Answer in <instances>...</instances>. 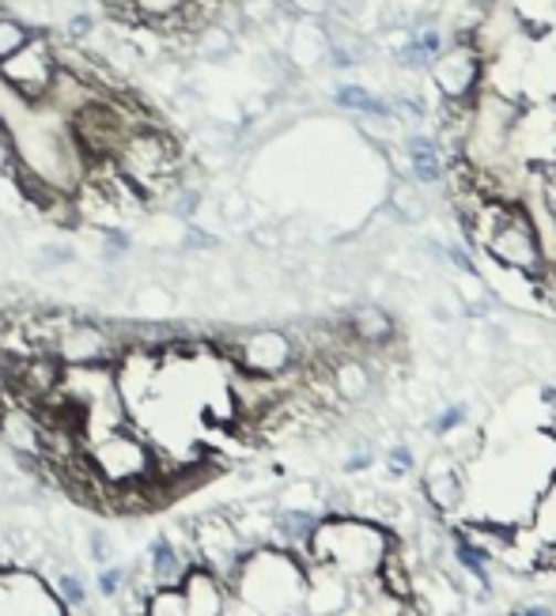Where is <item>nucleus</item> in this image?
I'll return each mask as SVG.
<instances>
[{"instance_id":"obj_1","label":"nucleus","mask_w":556,"mask_h":616,"mask_svg":"<svg viewBox=\"0 0 556 616\" xmlns=\"http://www.w3.org/2000/svg\"><path fill=\"white\" fill-rule=\"evenodd\" d=\"M470 242L489 253L500 269L515 276H537L545 265V247H542V228H537L534 212L523 201H484L473 208V216L465 220Z\"/></svg>"},{"instance_id":"obj_2","label":"nucleus","mask_w":556,"mask_h":616,"mask_svg":"<svg viewBox=\"0 0 556 616\" xmlns=\"http://www.w3.org/2000/svg\"><path fill=\"white\" fill-rule=\"evenodd\" d=\"M114 167L122 170V178H129L137 186V194L145 197V205H156L182 182L186 170V148L178 144L175 133L159 125H140L122 140V148L114 152Z\"/></svg>"},{"instance_id":"obj_3","label":"nucleus","mask_w":556,"mask_h":616,"mask_svg":"<svg viewBox=\"0 0 556 616\" xmlns=\"http://www.w3.org/2000/svg\"><path fill=\"white\" fill-rule=\"evenodd\" d=\"M53 76H57V46H53L50 27H34L31 42L23 50H15L8 61H0L4 92L20 98L23 106H42Z\"/></svg>"},{"instance_id":"obj_4","label":"nucleus","mask_w":556,"mask_h":616,"mask_svg":"<svg viewBox=\"0 0 556 616\" xmlns=\"http://www.w3.org/2000/svg\"><path fill=\"white\" fill-rule=\"evenodd\" d=\"M228 352L235 356V364L242 370H254V375H284L300 364V344H295L292 333L276 330V325H258V330L235 333L228 341Z\"/></svg>"},{"instance_id":"obj_5","label":"nucleus","mask_w":556,"mask_h":616,"mask_svg":"<svg viewBox=\"0 0 556 616\" xmlns=\"http://www.w3.org/2000/svg\"><path fill=\"white\" fill-rule=\"evenodd\" d=\"M428 72H432V84L447 103H473L484 76V53L473 42V34H462L459 42H451L447 50L436 53Z\"/></svg>"},{"instance_id":"obj_6","label":"nucleus","mask_w":556,"mask_h":616,"mask_svg":"<svg viewBox=\"0 0 556 616\" xmlns=\"http://www.w3.org/2000/svg\"><path fill=\"white\" fill-rule=\"evenodd\" d=\"M118 341L106 325L87 322V319H69L65 330L53 341V356L65 367H84V364H106L114 356Z\"/></svg>"},{"instance_id":"obj_7","label":"nucleus","mask_w":556,"mask_h":616,"mask_svg":"<svg viewBox=\"0 0 556 616\" xmlns=\"http://www.w3.org/2000/svg\"><path fill=\"white\" fill-rule=\"evenodd\" d=\"M340 330H345L356 344H364V348H387V344L398 337L394 314L379 303H356L353 311L345 314V325H340Z\"/></svg>"},{"instance_id":"obj_8","label":"nucleus","mask_w":556,"mask_h":616,"mask_svg":"<svg viewBox=\"0 0 556 616\" xmlns=\"http://www.w3.org/2000/svg\"><path fill=\"white\" fill-rule=\"evenodd\" d=\"M329 386H334V394L340 401H367L375 389L371 367H367L364 359L340 352V359H334V367H329Z\"/></svg>"},{"instance_id":"obj_9","label":"nucleus","mask_w":556,"mask_h":616,"mask_svg":"<svg viewBox=\"0 0 556 616\" xmlns=\"http://www.w3.org/2000/svg\"><path fill=\"white\" fill-rule=\"evenodd\" d=\"M190 0H125V15L140 27H151V31H164L167 23H175V15L186 12Z\"/></svg>"},{"instance_id":"obj_10","label":"nucleus","mask_w":556,"mask_h":616,"mask_svg":"<svg viewBox=\"0 0 556 616\" xmlns=\"http://www.w3.org/2000/svg\"><path fill=\"white\" fill-rule=\"evenodd\" d=\"M409 167H412V178H417L420 186L439 182V178L447 175L443 152H439V144L432 137H412L409 140Z\"/></svg>"},{"instance_id":"obj_11","label":"nucleus","mask_w":556,"mask_h":616,"mask_svg":"<svg viewBox=\"0 0 556 616\" xmlns=\"http://www.w3.org/2000/svg\"><path fill=\"white\" fill-rule=\"evenodd\" d=\"M190 46L201 61H228L239 50V34L228 31L223 23H204L190 39Z\"/></svg>"},{"instance_id":"obj_12","label":"nucleus","mask_w":556,"mask_h":616,"mask_svg":"<svg viewBox=\"0 0 556 616\" xmlns=\"http://www.w3.org/2000/svg\"><path fill=\"white\" fill-rule=\"evenodd\" d=\"M424 488H428V495H432V503L443 507V511L459 507V500H462V480H459V473H454L451 461H443V458L432 461V473H428Z\"/></svg>"},{"instance_id":"obj_13","label":"nucleus","mask_w":556,"mask_h":616,"mask_svg":"<svg viewBox=\"0 0 556 616\" xmlns=\"http://www.w3.org/2000/svg\"><path fill=\"white\" fill-rule=\"evenodd\" d=\"M511 20L531 27V31L534 27L545 31L556 23V0H511Z\"/></svg>"},{"instance_id":"obj_14","label":"nucleus","mask_w":556,"mask_h":616,"mask_svg":"<svg viewBox=\"0 0 556 616\" xmlns=\"http://www.w3.org/2000/svg\"><path fill=\"white\" fill-rule=\"evenodd\" d=\"M31 34H34L31 23L12 15L8 8H0V61H8L15 50H23L31 42Z\"/></svg>"},{"instance_id":"obj_15","label":"nucleus","mask_w":556,"mask_h":616,"mask_svg":"<svg viewBox=\"0 0 556 616\" xmlns=\"http://www.w3.org/2000/svg\"><path fill=\"white\" fill-rule=\"evenodd\" d=\"M394 208H398L401 220H424V197H420V189L412 182H401L398 189H394Z\"/></svg>"},{"instance_id":"obj_16","label":"nucleus","mask_w":556,"mask_h":616,"mask_svg":"<svg viewBox=\"0 0 556 616\" xmlns=\"http://www.w3.org/2000/svg\"><path fill=\"white\" fill-rule=\"evenodd\" d=\"M382 591H387L390 597H398V602H406V597L412 594V583H409V571L398 564V560H382Z\"/></svg>"},{"instance_id":"obj_17","label":"nucleus","mask_w":556,"mask_h":616,"mask_svg":"<svg viewBox=\"0 0 556 616\" xmlns=\"http://www.w3.org/2000/svg\"><path fill=\"white\" fill-rule=\"evenodd\" d=\"M95 15L92 12H73L65 23H61V42H73V46H84L87 39L95 34Z\"/></svg>"},{"instance_id":"obj_18","label":"nucleus","mask_w":556,"mask_h":616,"mask_svg":"<svg viewBox=\"0 0 556 616\" xmlns=\"http://www.w3.org/2000/svg\"><path fill=\"white\" fill-rule=\"evenodd\" d=\"M20 167V148H15V129L12 122H4L0 114V178H12V170Z\"/></svg>"},{"instance_id":"obj_19","label":"nucleus","mask_w":556,"mask_h":616,"mask_svg":"<svg viewBox=\"0 0 556 616\" xmlns=\"http://www.w3.org/2000/svg\"><path fill=\"white\" fill-rule=\"evenodd\" d=\"M534 292L542 295L545 306H553L556 311V261H545L542 273L534 276Z\"/></svg>"},{"instance_id":"obj_20","label":"nucleus","mask_w":556,"mask_h":616,"mask_svg":"<svg viewBox=\"0 0 556 616\" xmlns=\"http://www.w3.org/2000/svg\"><path fill=\"white\" fill-rule=\"evenodd\" d=\"M137 311L140 314H167L170 295L164 292V288H145V292L137 295Z\"/></svg>"},{"instance_id":"obj_21","label":"nucleus","mask_w":556,"mask_h":616,"mask_svg":"<svg viewBox=\"0 0 556 616\" xmlns=\"http://www.w3.org/2000/svg\"><path fill=\"white\" fill-rule=\"evenodd\" d=\"M39 261H42V269L73 265V261H76V250L65 247V242H53V247H42V250H39Z\"/></svg>"},{"instance_id":"obj_22","label":"nucleus","mask_w":556,"mask_h":616,"mask_svg":"<svg viewBox=\"0 0 556 616\" xmlns=\"http://www.w3.org/2000/svg\"><path fill=\"white\" fill-rule=\"evenodd\" d=\"M459 560L465 564V571H473V575H478L481 583H484V552H481V549H473L470 541L462 537V533H459Z\"/></svg>"},{"instance_id":"obj_23","label":"nucleus","mask_w":556,"mask_h":616,"mask_svg":"<svg viewBox=\"0 0 556 616\" xmlns=\"http://www.w3.org/2000/svg\"><path fill=\"white\" fill-rule=\"evenodd\" d=\"M462 420H465V409H462V405H451L447 413H439V420L432 424V431H436V435H447V431L459 428Z\"/></svg>"},{"instance_id":"obj_24","label":"nucleus","mask_w":556,"mask_h":616,"mask_svg":"<svg viewBox=\"0 0 556 616\" xmlns=\"http://www.w3.org/2000/svg\"><path fill=\"white\" fill-rule=\"evenodd\" d=\"M284 8H292L300 15H322L329 12V0H284Z\"/></svg>"},{"instance_id":"obj_25","label":"nucleus","mask_w":556,"mask_h":616,"mask_svg":"<svg viewBox=\"0 0 556 616\" xmlns=\"http://www.w3.org/2000/svg\"><path fill=\"white\" fill-rule=\"evenodd\" d=\"M182 247L186 250H212V247H217V239H209L201 228H190V231H186V239H182Z\"/></svg>"},{"instance_id":"obj_26","label":"nucleus","mask_w":556,"mask_h":616,"mask_svg":"<svg viewBox=\"0 0 556 616\" xmlns=\"http://www.w3.org/2000/svg\"><path fill=\"white\" fill-rule=\"evenodd\" d=\"M390 461H394V466H398V469H409L412 466V458H409V450H394V455H390Z\"/></svg>"},{"instance_id":"obj_27","label":"nucleus","mask_w":556,"mask_h":616,"mask_svg":"<svg viewBox=\"0 0 556 616\" xmlns=\"http://www.w3.org/2000/svg\"><path fill=\"white\" fill-rule=\"evenodd\" d=\"M518 616H553V613L542 609V605H534V609H526V613H518Z\"/></svg>"}]
</instances>
